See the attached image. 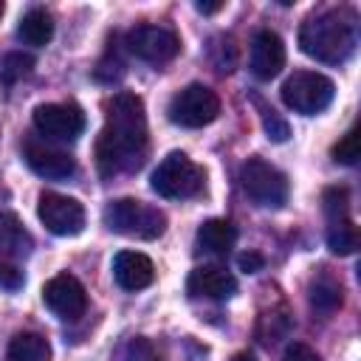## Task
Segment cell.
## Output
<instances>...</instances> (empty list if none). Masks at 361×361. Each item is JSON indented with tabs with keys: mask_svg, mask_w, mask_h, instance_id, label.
Instances as JSON below:
<instances>
[{
	"mask_svg": "<svg viewBox=\"0 0 361 361\" xmlns=\"http://www.w3.org/2000/svg\"><path fill=\"white\" fill-rule=\"evenodd\" d=\"M285 59H288L285 42H282V37L276 31L262 28V31L254 34V39H251V59L248 62H251V73L257 79H274L285 68Z\"/></svg>",
	"mask_w": 361,
	"mask_h": 361,
	"instance_id": "7c38bea8",
	"label": "cell"
},
{
	"mask_svg": "<svg viewBox=\"0 0 361 361\" xmlns=\"http://www.w3.org/2000/svg\"><path fill=\"white\" fill-rule=\"evenodd\" d=\"M262 265H265L262 254H257V251H245V254H240V268H243L245 274H257V271H262Z\"/></svg>",
	"mask_w": 361,
	"mask_h": 361,
	"instance_id": "f1b7e54d",
	"label": "cell"
},
{
	"mask_svg": "<svg viewBox=\"0 0 361 361\" xmlns=\"http://www.w3.org/2000/svg\"><path fill=\"white\" fill-rule=\"evenodd\" d=\"M127 51L144 62H169L180 54V37L164 25H135L124 37Z\"/></svg>",
	"mask_w": 361,
	"mask_h": 361,
	"instance_id": "ba28073f",
	"label": "cell"
},
{
	"mask_svg": "<svg viewBox=\"0 0 361 361\" xmlns=\"http://www.w3.org/2000/svg\"><path fill=\"white\" fill-rule=\"evenodd\" d=\"M8 361H51V344L39 333H17L8 341Z\"/></svg>",
	"mask_w": 361,
	"mask_h": 361,
	"instance_id": "d6986e66",
	"label": "cell"
},
{
	"mask_svg": "<svg viewBox=\"0 0 361 361\" xmlns=\"http://www.w3.org/2000/svg\"><path fill=\"white\" fill-rule=\"evenodd\" d=\"M42 302L59 319H79L87 307L85 285L71 274H56L42 285Z\"/></svg>",
	"mask_w": 361,
	"mask_h": 361,
	"instance_id": "8fae6325",
	"label": "cell"
},
{
	"mask_svg": "<svg viewBox=\"0 0 361 361\" xmlns=\"http://www.w3.org/2000/svg\"><path fill=\"white\" fill-rule=\"evenodd\" d=\"M0 17H3V0H0Z\"/></svg>",
	"mask_w": 361,
	"mask_h": 361,
	"instance_id": "1f68e13d",
	"label": "cell"
},
{
	"mask_svg": "<svg viewBox=\"0 0 361 361\" xmlns=\"http://www.w3.org/2000/svg\"><path fill=\"white\" fill-rule=\"evenodd\" d=\"M104 226L124 237L155 240L166 228V214L158 206H149L135 197H118L104 206Z\"/></svg>",
	"mask_w": 361,
	"mask_h": 361,
	"instance_id": "3957f363",
	"label": "cell"
},
{
	"mask_svg": "<svg viewBox=\"0 0 361 361\" xmlns=\"http://www.w3.org/2000/svg\"><path fill=\"white\" fill-rule=\"evenodd\" d=\"M358 42V17L350 8H324L310 14L299 28V48L316 62L338 65Z\"/></svg>",
	"mask_w": 361,
	"mask_h": 361,
	"instance_id": "7a4b0ae2",
	"label": "cell"
},
{
	"mask_svg": "<svg viewBox=\"0 0 361 361\" xmlns=\"http://www.w3.org/2000/svg\"><path fill=\"white\" fill-rule=\"evenodd\" d=\"M336 85L319 71H293L282 85V102L302 116H316L330 107Z\"/></svg>",
	"mask_w": 361,
	"mask_h": 361,
	"instance_id": "277c9868",
	"label": "cell"
},
{
	"mask_svg": "<svg viewBox=\"0 0 361 361\" xmlns=\"http://www.w3.org/2000/svg\"><path fill=\"white\" fill-rule=\"evenodd\" d=\"M282 361H322V358H319V353L313 347H307L302 341H293V344H288Z\"/></svg>",
	"mask_w": 361,
	"mask_h": 361,
	"instance_id": "4316f807",
	"label": "cell"
},
{
	"mask_svg": "<svg viewBox=\"0 0 361 361\" xmlns=\"http://www.w3.org/2000/svg\"><path fill=\"white\" fill-rule=\"evenodd\" d=\"M203 189V169L186 152H169L152 172V192L166 200L192 197Z\"/></svg>",
	"mask_w": 361,
	"mask_h": 361,
	"instance_id": "8992f818",
	"label": "cell"
},
{
	"mask_svg": "<svg viewBox=\"0 0 361 361\" xmlns=\"http://www.w3.org/2000/svg\"><path fill=\"white\" fill-rule=\"evenodd\" d=\"M31 237L14 212H0V257H25Z\"/></svg>",
	"mask_w": 361,
	"mask_h": 361,
	"instance_id": "e0dca14e",
	"label": "cell"
},
{
	"mask_svg": "<svg viewBox=\"0 0 361 361\" xmlns=\"http://www.w3.org/2000/svg\"><path fill=\"white\" fill-rule=\"evenodd\" d=\"M113 279L124 290H144L155 279V265L141 251H118L113 257Z\"/></svg>",
	"mask_w": 361,
	"mask_h": 361,
	"instance_id": "5bb4252c",
	"label": "cell"
},
{
	"mask_svg": "<svg viewBox=\"0 0 361 361\" xmlns=\"http://www.w3.org/2000/svg\"><path fill=\"white\" fill-rule=\"evenodd\" d=\"M42 226L56 237H76L85 228V206L76 197L59 192H42L37 203Z\"/></svg>",
	"mask_w": 361,
	"mask_h": 361,
	"instance_id": "9c48e42d",
	"label": "cell"
},
{
	"mask_svg": "<svg viewBox=\"0 0 361 361\" xmlns=\"http://www.w3.org/2000/svg\"><path fill=\"white\" fill-rule=\"evenodd\" d=\"M147 155V116L141 96L121 90L107 104V118L96 141V164L102 175L135 172Z\"/></svg>",
	"mask_w": 361,
	"mask_h": 361,
	"instance_id": "6da1fadb",
	"label": "cell"
},
{
	"mask_svg": "<svg viewBox=\"0 0 361 361\" xmlns=\"http://www.w3.org/2000/svg\"><path fill=\"white\" fill-rule=\"evenodd\" d=\"M17 37L28 45H48L51 37H54V20L45 8H31L23 14L20 25H17Z\"/></svg>",
	"mask_w": 361,
	"mask_h": 361,
	"instance_id": "ac0fdd59",
	"label": "cell"
},
{
	"mask_svg": "<svg viewBox=\"0 0 361 361\" xmlns=\"http://www.w3.org/2000/svg\"><path fill=\"white\" fill-rule=\"evenodd\" d=\"M262 121H265V133H268V138H274V141H285V138L290 135L288 121H282L274 110H265V113H262Z\"/></svg>",
	"mask_w": 361,
	"mask_h": 361,
	"instance_id": "d4e9b609",
	"label": "cell"
},
{
	"mask_svg": "<svg viewBox=\"0 0 361 361\" xmlns=\"http://www.w3.org/2000/svg\"><path fill=\"white\" fill-rule=\"evenodd\" d=\"M243 192L262 209H282L290 195V183L285 172H279L274 164L262 158H248L240 169Z\"/></svg>",
	"mask_w": 361,
	"mask_h": 361,
	"instance_id": "5b68a950",
	"label": "cell"
},
{
	"mask_svg": "<svg viewBox=\"0 0 361 361\" xmlns=\"http://www.w3.org/2000/svg\"><path fill=\"white\" fill-rule=\"evenodd\" d=\"M23 285V271H17L14 265H0V288L17 290Z\"/></svg>",
	"mask_w": 361,
	"mask_h": 361,
	"instance_id": "83f0119b",
	"label": "cell"
},
{
	"mask_svg": "<svg viewBox=\"0 0 361 361\" xmlns=\"http://www.w3.org/2000/svg\"><path fill=\"white\" fill-rule=\"evenodd\" d=\"M324 214L327 220H336V217H350V200H347V189H327L324 192Z\"/></svg>",
	"mask_w": 361,
	"mask_h": 361,
	"instance_id": "cb8c5ba5",
	"label": "cell"
},
{
	"mask_svg": "<svg viewBox=\"0 0 361 361\" xmlns=\"http://www.w3.org/2000/svg\"><path fill=\"white\" fill-rule=\"evenodd\" d=\"M231 361H257V355H254V353H248V350H243V353H237Z\"/></svg>",
	"mask_w": 361,
	"mask_h": 361,
	"instance_id": "4dcf8cb0",
	"label": "cell"
},
{
	"mask_svg": "<svg viewBox=\"0 0 361 361\" xmlns=\"http://www.w3.org/2000/svg\"><path fill=\"white\" fill-rule=\"evenodd\" d=\"M327 248L333 254H353L358 248V231L350 217H336L327 220Z\"/></svg>",
	"mask_w": 361,
	"mask_h": 361,
	"instance_id": "ffe728a7",
	"label": "cell"
},
{
	"mask_svg": "<svg viewBox=\"0 0 361 361\" xmlns=\"http://www.w3.org/2000/svg\"><path fill=\"white\" fill-rule=\"evenodd\" d=\"M124 361H161V358L155 355V350L147 338H135V341H130Z\"/></svg>",
	"mask_w": 361,
	"mask_h": 361,
	"instance_id": "484cf974",
	"label": "cell"
},
{
	"mask_svg": "<svg viewBox=\"0 0 361 361\" xmlns=\"http://www.w3.org/2000/svg\"><path fill=\"white\" fill-rule=\"evenodd\" d=\"M195 240H197V248H203L209 254H228L237 243V228L223 217H212V220L200 223Z\"/></svg>",
	"mask_w": 361,
	"mask_h": 361,
	"instance_id": "2e32d148",
	"label": "cell"
},
{
	"mask_svg": "<svg viewBox=\"0 0 361 361\" xmlns=\"http://www.w3.org/2000/svg\"><path fill=\"white\" fill-rule=\"evenodd\" d=\"M34 68V56L31 54H23V51H11L3 56V65H0V82L3 85H14L20 82L23 76H28Z\"/></svg>",
	"mask_w": 361,
	"mask_h": 361,
	"instance_id": "7402d4cb",
	"label": "cell"
},
{
	"mask_svg": "<svg viewBox=\"0 0 361 361\" xmlns=\"http://www.w3.org/2000/svg\"><path fill=\"white\" fill-rule=\"evenodd\" d=\"M310 305L322 313H333L336 307H341V285L327 274L316 276L310 285Z\"/></svg>",
	"mask_w": 361,
	"mask_h": 361,
	"instance_id": "44dd1931",
	"label": "cell"
},
{
	"mask_svg": "<svg viewBox=\"0 0 361 361\" xmlns=\"http://www.w3.org/2000/svg\"><path fill=\"white\" fill-rule=\"evenodd\" d=\"M195 8H197L200 14H214V11L223 8V3H203V0H200V3H195Z\"/></svg>",
	"mask_w": 361,
	"mask_h": 361,
	"instance_id": "f546056e",
	"label": "cell"
},
{
	"mask_svg": "<svg viewBox=\"0 0 361 361\" xmlns=\"http://www.w3.org/2000/svg\"><path fill=\"white\" fill-rule=\"evenodd\" d=\"M34 127L45 138L56 141H73L85 130V113L76 104H37L34 107Z\"/></svg>",
	"mask_w": 361,
	"mask_h": 361,
	"instance_id": "30bf717a",
	"label": "cell"
},
{
	"mask_svg": "<svg viewBox=\"0 0 361 361\" xmlns=\"http://www.w3.org/2000/svg\"><path fill=\"white\" fill-rule=\"evenodd\" d=\"M166 116L178 127H192V130L206 127L220 116V99L212 87L195 82V85H186L183 90H178L169 99Z\"/></svg>",
	"mask_w": 361,
	"mask_h": 361,
	"instance_id": "52a82bcc",
	"label": "cell"
},
{
	"mask_svg": "<svg viewBox=\"0 0 361 361\" xmlns=\"http://www.w3.org/2000/svg\"><path fill=\"white\" fill-rule=\"evenodd\" d=\"M186 290L192 296H203V299H214V302H223L228 296H234L237 290V279L220 268V265H200L189 274L186 279Z\"/></svg>",
	"mask_w": 361,
	"mask_h": 361,
	"instance_id": "9a60e30c",
	"label": "cell"
},
{
	"mask_svg": "<svg viewBox=\"0 0 361 361\" xmlns=\"http://www.w3.org/2000/svg\"><path fill=\"white\" fill-rule=\"evenodd\" d=\"M25 164L39 178H45V180H65L76 169V161L68 152L54 149V147H45L39 141H28L25 144Z\"/></svg>",
	"mask_w": 361,
	"mask_h": 361,
	"instance_id": "4fadbf2b",
	"label": "cell"
},
{
	"mask_svg": "<svg viewBox=\"0 0 361 361\" xmlns=\"http://www.w3.org/2000/svg\"><path fill=\"white\" fill-rule=\"evenodd\" d=\"M358 158H361V135H358V127H353V130L333 147V161L353 166Z\"/></svg>",
	"mask_w": 361,
	"mask_h": 361,
	"instance_id": "603a6c76",
	"label": "cell"
}]
</instances>
